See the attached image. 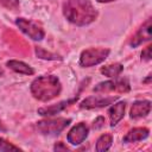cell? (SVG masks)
<instances>
[{
    "label": "cell",
    "mask_w": 152,
    "mask_h": 152,
    "mask_svg": "<svg viewBox=\"0 0 152 152\" xmlns=\"http://www.w3.org/2000/svg\"><path fill=\"white\" fill-rule=\"evenodd\" d=\"M65 18L78 26L93 23L97 17V11L89 0H68L63 6Z\"/></svg>",
    "instance_id": "6da1fadb"
},
{
    "label": "cell",
    "mask_w": 152,
    "mask_h": 152,
    "mask_svg": "<svg viewBox=\"0 0 152 152\" xmlns=\"http://www.w3.org/2000/svg\"><path fill=\"white\" fill-rule=\"evenodd\" d=\"M31 93L39 101H49L56 97L62 89L59 80L53 75H44L33 80L31 83Z\"/></svg>",
    "instance_id": "7a4b0ae2"
},
{
    "label": "cell",
    "mask_w": 152,
    "mask_h": 152,
    "mask_svg": "<svg viewBox=\"0 0 152 152\" xmlns=\"http://www.w3.org/2000/svg\"><path fill=\"white\" fill-rule=\"evenodd\" d=\"M70 119L65 118H57V119H46L40 120L37 122V129L40 134L44 135H56L59 134L69 124Z\"/></svg>",
    "instance_id": "3957f363"
},
{
    "label": "cell",
    "mask_w": 152,
    "mask_h": 152,
    "mask_svg": "<svg viewBox=\"0 0 152 152\" xmlns=\"http://www.w3.org/2000/svg\"><path fill=\"white\" fill-rule=\"evenodd\" d=\"M109 55L108 49L103 48H89L84 51H82L80 57V64L83 68L96 65L101 62H103Z\"/></svg>",
    "instance_id": "277c9868"
},
{
    "label": "cell",
    "mask_w": 152,
    "mask_h": 152,
    "mask_svg": "<svg viewBox=\"0 0 152 152\" xmlns=\"http://www.w3.org/2000/svg\"><path fill=\"white\" fill-rule=\"evenodd\" d=\"M15 25L19 27L21 32H24L26 36H28L33 40H42L45 36L44 30L32 20L25 19V18H17Z\"/></svg>",
    "instance_id": "5b68a950"
},
{
    "label": "cell",
    "mask_w": 152,
    "mask_h": 152,
    "mask_svg": "<svg viewBox=\"0 0 152 152\" xmlns=\"http://www.w3.org/2000/svg\"><path fill=\"white\" fill-rule=\"evenodd\" d=\"M129 89H131V87L126 78L101 82L94 87V91H96V93H108V91L127 93V91H129Z\"/></svg>",
    "instance_id": "8992f818"
},
{
    "label": "cell",
    "mask_w": 152,
    "mask_h": 152,
    "mask_svg": "<svg viewBox=\"0 0 152 152\" xmlns=\"http://www.w3.org/2000/svg\"><path fill=\"white\" fill-rule=\"evenodd\" d=\"M118 100V96H89L81 102V108L83 109H93V108H102L108 104L114 103Z\"/></svg>",
    "instance_id": "52a82bcc"
},
{
    "label": "cell",
    "mask_w": 152,
    "mask_h": 152,
    "mask_svg": "<svg viewBox=\"0 0 152 152\" xmlns=\"http://www.w3.org/2000/svg\"><path fill=\"white\" fill-rule=\"evenodd\" d=\"M89 133V128L84 122H80L77 125H75L68 133L66 139L68 142H70L71 145H80L84 141V139L88 137Z\"/></svg>",
    "instance_id": "ba28073f"
},
{
    "label": "cell",
    "mask_w": 152,
    "mask_h": 152,
    "mask_svg": "<svg viewBox=\"0 0 152 152\" xmlns=\"http://www.w3.org/2000/svg\"><path fill=\"white\" fill-rule=\"evenodd\" d=\"M151 28H152V24H151V18H148L145 24H142V26L138 30V32L133 36V38L131 39V46L135 48L140 44H142L146 40L151 39Z\"/></svg>",
    "instance_id": "9c48e42d"
},
{
    "label": "cell",
    "mask_w": 152,
    "mask_h": 152,
    "mask_svg": "<svg viewBox=\"0 0 152 152\" xmlns=\"http://www.w3.org/2000/svg\"><path fill=\"white\" fill-rule=\"evenodd\" d=\"M78 99V96L74 97V99H69V100H65V101H62V102H58L56 104H52V106H49V107H43V108H39L38 109V113L40 115H44V116H52L55 114H58L61 113L62 110H64L68 106H70L71 103L76 102Z\"/></svg>",
    "instance_id": "30bf717a"
},
{
    "label": "cell",
    "mask_w": 152,
    "mask_h": 152,
    "mask_svg": "<svg viewBox=\"0 0 152 152\" xmlns=\"http://www.w3.org/2000/svg\"><path fill=\"white\" fill-rule=\"evenodd\" d=\"M150 112H151V101L148 100L135 101L131 107L129 115L132 119H140L146 116Z\"/></svg>",
    "instance_id": "8fae6325"
},
{
    "label": "cell",
    "mask_w": 152,
    "mask_h": 152,
    "mask_svg": "<svg viewBox=\"0 0 152 152\" xmlns=\"http://www.w3.org/2000/svg\"><path fill=\"white\" fill-rule=\"evenodd\" d=\"M125 109H126V102L125 101L113 103V106L109 108L108 114H109V120H110V126L112 127H114L124 118Z\"/></svg>",
    "instance_id": "7c38bea8"
},
{
    "label": "cell",
    "mask_w": 152,
    "mask_h": 152,
    "mask_svg": "<svg viewBox=\"0 0 152 152\" xmlns=\"http://www.w3.org/2000/svg\"><path fill=\"white\" fill-rule=\"evenodd\" d=\"M148 128L146 127H135L133 129H131L125 137H124V141L125 142H135V141H140L144 140L148 137Z\"/></svg>",
    "instance_id": "4fadbf2b"
},
{
    "label": "cell",
    "mask_w": 152,
    "mask_h": 152,
    "mask_svg": "<svg viewBox=\"0 0 152 152\" xmlns=\"http://www.w3.org/2000/svg\"><path fill=\"white\" fill-rule=\"evenodd\" d=\"M6 65L15 71V72H19V74H24V75H33L34 74V70L26 63L21 62V61H17V59H11L6 63Z\"/></svg>",
    "instance_id": "5bb4252c"
},
{
    "label": "cell",
    "mask_w": 152,
    "mask_h": 152,
    "mask_svg": "<svg viewBox=\"0 0 152 152\" xmlns=\"http://www.w3.org/2000/svg\"><path fill=\"white\" fill-rule=\"evenodd\" d=\"M122 70H124L122 64H120V63H114V64H109V65L103 66V68L101 69V72H102L104 76L116 78V77L121 74Z\"/></svg>",
    "instance_id": "9a60e30c"
},
{
    "label": "cell",
    "mask_w": 152,
    "mask_h": 152,
    "mask_svg": "<svg viewBox=\"0 0 152 152\" xmlns=\"http://www.w3.org/2000/svg\"><path fill=\"white\" fill-rule=\"evenodd\" d=\"M112 142H113L112 135H110L109 133H104V134H102V135L97 139V141H96V147H95V148H96L97 152H104V151H107V150L110 148Z\"/></svg>",
    "instance_id": "2e32d148"
},
{
    "label": "cell",
    "mask_w": 152,
    "mask_h": 152,
    "mask_svg": "<svg viewBox=\"0 0 152 152\" xmlns=\"http://www.w3.org/2000/svg\"><path fill=\"white\" fill-rule=\"evenodd\" d=\"M36 55L38 58H42V59H48V61H57V59H62L56 53H52L50 51H46L44 50L43 48H36Z\"/></svg>",
    "instance_id": "e0dca14e"
},
{
    "label": "cell",
    "mask_w": 152,
    "mask_h": 152,
    "mask_svg": "<svg viewBox=\"0 0 152 152\" xmlns=\"http://www.w3.org/2000/svg\"><path fill=\"white\" fill-rule=\"evenodd\" d=\"M21 148L19 146H15L13 144H11L10 141L5 140L4 138H0V151L7 152V151H20Z\"/></svg>",
    "instance_id": "ac0fdd59"
},
{
    "label": "cell",
    "mask_w": 152,
    "mask_h": 152,
    "mask_svg": "<svg viewBox=\"0 0 152 152\" xmlns=\"http://www.w3.org/2000/svg\"><path fill=\"white\" fill-rule=\"evenodd\" d=\"M0 5L6 7L7 10H17L19 7V0H0Z\"/></svg>",
    "instance_id": "d6986e66"
},
{
    "label": "cell",
    "mask_w": 152,
    "mask_h": 152,
    "mask_svg": "<svg viewBox=\"0 0 152 152\" xmlns=\"http://www.w3.org/2000/svg\"><path fill=\"white\" fill-rule=\"evenodd\" d=\"M151 49H152V46L148 45V46H146V48L142 50V52H141V61L148 62V61L151 59Z\"/></svg>",
    "instance_id": "ffe728a7"
},
{
    "label": "cell",
    "mask_w": 152,
    "mask_h": 152,
    "mask_svg": "<svg viewBox=\"0 0 152 152\" xmlns=\"http://www.w3.org/2000/svg\"><path fill=\"white\" fill-rule=\"evenodd\" d=\"M103 124H104V118L99 116V118L95 119V121H94V124H93V127H94L95 129H97V128H101V127L103 126Z\"/></svg>",
    "instance_id": "44dd1931"
},
{
    "label": "cell",
    "mask_w": 152,
    "mask_h": 152,
    "mask_svg": "<svg viewBox=\"0 0 152 152\" xmlns=\"http://www.w3.org/2000/svg\"><path fill=\"white\" fill-rule=\"evenodd\" d=\"M53 150H55V151H68L69 148H68L63 142H57V144L55 145Z\"/></svg>",
    "instance_id": "7402d4cb"
},
{
    "label": "cell",
    "mask_w": 152,
    "mask_h": 152,
    "mask_svg": "<svg viewBox=\"0 0 152 152\" xmlns=\"http://www.w3.org/2000/svg\"><path fill=\"white\" fill-rule=\"evenodd\" d=\"M1 131H6V128H5L4 124H2V121L0 120V132H1Z\"/></svg>",
    "instance_id": "603a6c76"
},
{
    "label": "cell",
    "mask_w": 152,
    "mask_h": 152,
    "mask_svg": "<svg viewBox=\"0 0 152 152\" xmlns=\"http://www.w3.org/2000/svg\"><path fill=\"white\" fill-rule=\"evenodd\" d=\"M99 2H112V1H115V0H96Z\"/></svg>",
    "instance_id": "cb8c5ba5"
},
{
    "label": "cell",
    "mask_w": 152,
    "mask_h": 152,
    "mask_svg": "<svg viewBox=\"0 0 152 152\" xmlns=\"http://www.w3.org/2000/svg\"><path fill=\"white\" fill-rule=\"evenodd\" d=\"M4 75V70H2V68L0 66V76H2Z\"/></svg>",
    "instance_id": "d4e9b609"
}]
</instances>
